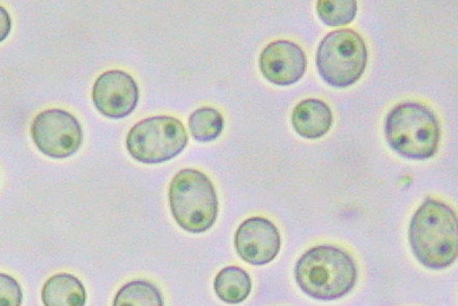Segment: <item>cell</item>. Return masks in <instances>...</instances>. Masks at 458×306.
I'll list each match as a JSON object with an SVG mask.
<instances>
[{"instance_id":"6da1fadb","label":"cell","mask_w":458,"mask_h":306,"mask_svg":"<svg viewBox=\"0 0 458 306\" xmlns=\"http://www.w3.org/2000/svg\"><path fill=\"white\" fill-rule=\"evenodd\" d=\"M454 209L443 201L428 199L414 214L410 225L411 251L423 266L441 270L458 256V226Z\"/></svg>"},{"instance_id":"7a4b0ae2","label":"cell","mask_w":458,"mask_h":306,"mask_svg":"<svg viewBox=\"0 0 458 306\" xmlns=\"http://www.w3.org/2000/svg\"><path fill=\"white\" fill-rule=\"evenodd\" d=\"M294 277L305 294L317 301L333 302L354 289L358 270L348 252L335 246L319 245L299 259Z\"/></svg>"},{"instance_id":"3957f363","label":"cell","mask_w":458,"mask_h":306,"mask_svg":"<svg viewBox=\"0 0 458 306\" xmlns=\"http://www.w3.org/2000/svg\"><path fill=\"white\" fill-rule=\"evenodd\" d=\"M386 140L394 151L411 160H427L437 151L440 123L431 110L415 102L399 104L387 115Z\"/></svg>"},{"instance_id":"277c9868","label":"cell","mask_w":458,"mask_h":306,"mask_svg":"<svg viewBox=\"0 0 458 306\" xmlns=\"http://www.w3.org/2000/svg\"><path fill=\"white\" fill-rule=\"evenodd\" d=\"M169 205L182 230L204 233L218 217L219 203L213 182L196 169H182L169 186Z\"/></svg>"},{"instance_id":"5b68a950","label":"cell","mask_w":458,"mask_h":306,"mask_svg":"<svg viewBox=\"0 0 458 306\" xmlns=\"http://www.w3.org/2000/svg\"><path fill=\"white\" fill-rule=\"evenodd\" d=\"M369 51L357 31L345 29L330 32L317 54L318 73L329 86L344 89L355 84L368 67Z\"/></svg>"},{"instance_id":"8992f818","label":"cell","mask_w":458,"mask_h":306,"mask_svg":"<svg viewBox=\"0 0 458 306\" xmlns=\"http://www.w3.org/2000/svg\"><path fill=\"white\" fill-rule=\"evenodd\" d=\"M187 143L184 123L170 115L150 116L135 123L126 140L130 155L147 165L174 159L184 151Z\"/></svg>"},{"instance_id":"52a82bcc","label":"cell","mask_w":458,"mask_h":306,"mask_svg":"<svg viewBox=\"0 0 458 306\" xmlns=\"http://www.w3.org/2000/svg\"><path fill=\"white\" fill-rule=\"evenodd\" d=\"M30 133L38 151L48 157L65 159L81 149L83 133L81 123L63 109H47L31 123Z\"/></svg>"},{"instance_id":"ba28073f","label":"cell","mask_w":458,"mask_h":306,"mask_svg":"<svg viewBox=\"0 0 458 306\" xmlns=\"http://www.w3.org/2000/svg\"><path fill=\"white\" fill-rule=\"evenodd\" d=\"M91 98L105 118L121 120L134 112L140 101V89L126 72L110 70L97 78Z\"/></svg>"},{"instance_id":"9c48e42d","label":"cell","mask_w":458,"mask_h":306,"mask_svg":"<svg viewBox=\"0 0 458 306\" xmlns=\"http://www.w3.org/2000/svg\"><path fill=\"white\" fill-rule=\"evenodd\" d=\"M234 246L240 258L246 263L267 265L278 256L280 233L269 219L259 217L248 218L235 233Z\"/></svg>"},{"instance_id":"30bf717a","label":"cell","mask_w":458,"mask_h":306,"mask_svg":"<svg viewBox=\"0 0 458 306\" xmlns=\"http://www.w3.org/2000/svg\"><path fill=\"white\" fill-rule=\"evenodd\" d=\"M259 69L266 80L275 86L289 87L304 76L307 57L298 44L275 41L261 52Z\"/></svg>"},{"instance_id":"8fae6325","label":"cell","mask_w":458,"mask_h":306,"mask_svg":"<svg viewBox=\"0 0 458 306\" xmlns=\"http://www.w3.org/2000/svg\"><path fill=\"white\" fill-rule=\"evenodd\" d=\"M294 132L307 140H318L330 132L333 115L327 104L318 99L301 101L292 115Z\"/></svg>"},{"instance_id":"7c38bea8","label":"cell","mask_w":458,"mask_h":306,"mask_svg":"<svg viewBox=\"0 0 458 306\" xmlns=\"http://www.w3.org/2000/svg\"><path fill=\"white\" fill-rule=\"evenodd\" d=\"M42 301L46 306H84L87 292L80 279L69 273H60L45 283Z\"/></svg>"},{"instance_id":"4fadbf2b","label":"cell","mask_w":458,"mask_h":306,"mask_svg":"<svg viewBox=\"0 0 458 306\" xmlns=\"http://www.w3.org/2000/svg\"><path fill=\"white\" fill-rule=\"evenodd\" d=\"M216 294L228 304H238L250 295L252 282L250 275L237 266H228L215 277Z\"/></svg>"},{"instance_id":"5bb4252c","label":"cell","mask_w":458,"mask_h":306,"mask_svg":"<svg viewBox=\"0 0 458 306\" xmlns=\"http://www.w3.org/2000/svg\"><path fill=\"white\" fill-rule=\"evenodd\" d=\"M224 128V116L213 107L196 109L189 118L190 133L199 142H209L218 139Z\"/></svg>"},{"instance_id":"9a60e30c","label":"cell","mask_w":458,"mask_h":306,"mask_svg":"<svg viewBox=\"0 0 458 306\" xmlns=\"http://www.w3.org/2000/svg\"><path fill=\"white\" fill-rule=\"evenodd\" d=\"M114 306H163L161 292L153 284L134 281L123 285L117 292Z\"/></svg>"},{"instance_id":"2e32d148","label":"cell","mask_w":458,"mask_h":306,"mask_svg":"<svg viewBox=\"0 0 458 306\" xmlns=\"http://www.w3.org/2000/svg\"><path fill=\"white\" fill-rule=\"evenodd\" d=\"M358 11L357 0H318V15L330 28L348 25L354 21Z\"/></svg>"},{"instance_id":"e0dca14e","label":"cell","mask_w":458,"mask_h":306,"mask_svg":"<svg viewBox=\"0 0 458 306\" xmlns=\"http://www.w3.org/2000/svg\"><path fill=\"white\" fill-rule=\"evenodd\" d=\"M0 302L4 306H19L22 302V291L21 285L15 281L14 278L8 275L0 276Z\"/></svg>"}]
</instances>
